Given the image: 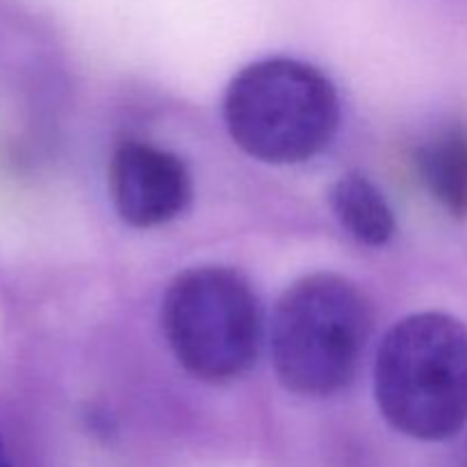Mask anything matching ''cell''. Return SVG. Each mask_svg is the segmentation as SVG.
I'll list each match as a JSON object with an SVG mask.
<instances>
[{"label": "cell", "mask_w": 467, "mask_h": 467, "mask_svg": "<svg viewBox=\"0 0 467 467\" xmlns=\"http://www.w3.org/2000/svg\"><path fill=\"white\" fill-rule=\"evenodd\" d=\"M383 420L406 438L442 442L467 424V327L445 313H418L383 337L374 365Z\"/></svg>", "instance_id": "6da1fadb"}, {"label": "cell", "mask_w": 467, "mask_h": 467, "mask_svg": "<svg viewBox=\"0 0 467 467\" xmlns=\"http://www.w3.org/2000/svg\"><path fill=\"white\" fill-rule=\"evenodd\" d=\"M372 331V301L360 285L331 272L299 278L272 317L278 381L299 397L336 395L356 377Z\"/></svg>", "instance_id": "7a4b0ae2"}, {"label": "cell", "mask_w": 467, "mask_h": 467, "mask_svg": "<svg viewBox=\"0 0 467 467\" xmlns=\"http://www.w3.org/2000/svg\"><path fill=\"white\" fill-rule=\"evenodd\" d=\"M233 141L267 164H299L322 153L340 126V100L319 68L290 57L242 68L223 94Z\"/></svg>", "instance_id": "3957f363"}, {"label": "cell", "mask_w": 467, "mask_h": 467, "mask_svg": "<svg viewBox=\"0 0 467 467\" xmlns=\"http://www.w3.org/2000/svg\"><path fill=\"white\" fill-rule=\"evenodd\" d=\"M162 331L190 377L223 386L254 368L263 342V308L240 272L203 265L178 274L169 285Z\"/></svg>", "instance_id": "277c9868"}, {"label": "cell", "mask_w": 467, "mask_h": 467, "mask_svg": "<svg viewBox=\"0 0 467 467\" xmlns=\"http://www.w3.org/2000/svg\"><path fill=\"white\" fill-rule=\"evenodd\" d=\"M109 194L119 217L155 228L181 217L192 203V176L176 153L141 140H123L109 160Z\"/></svg>", "instance_id": "5b68a950"}, {"label": "cell", "mask_w": 467, "mask_h": 467, "mask_svg": "<svg viewBox=\"0 0 467 467\" xmlns=\"http://www.w3.org/2000/svg\"><path fill=\"white\" fill-rule=\"evenodd\" d=\"M418 169L433 199L451 214L467 217V128L451 126L420 149Z\"/></svg>", "instance_id": "8992f818"}, {"label": "cell", "mask_w": 467, "mask_h": 467, "mask_svg": "<svg viewBox=\"0 0 467 467\" xmlns=\"http://www.w3.org/2000/svg\"><path fill=\"white\" fill-rule=\"evenodd\" d=\"M331 208L342 228L360 244L383 246L397 231L386 196L360 173H347L331 187Z\"/></svg>", "instance_id": "52a82bcc"}, {"label": "cell", "mask_w": 467, "mask_h": 467, "mask_svg": "<svg viewBox=\"0 0 467 467\" xmlns=\"http://www.w3.org/2000/svg\"><path fill=\"white\" fill-rule=\"evenodd\" d=\"M0 467H14V463H12V456H9L7 445H5L3 436H0Z\"/></svg>", "instance_id": "ba28073f"}]
</instances>
